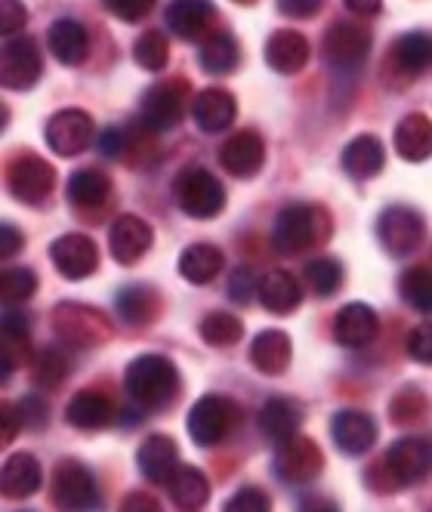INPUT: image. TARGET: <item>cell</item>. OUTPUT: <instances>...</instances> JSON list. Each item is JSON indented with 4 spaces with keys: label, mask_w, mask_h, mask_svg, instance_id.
<instances>
[{
    "label": "cell",
    "mask_w": 432,
    "mask_h": 512,
    "mask_svg": "<svg viewBox=\"0 0 432 512\" xmlns=\"http://www.w3.org/2000/svg\"><path fill=\"white\" fill-rule=\"evenodd\" d=\"M408 355L420 364H429L432 361V331H429V324H420L411 331L408 337Z\"/></svg>",
    "instance_id": "816d5d0a"
},
{
    "label": "cell",
    "mask_w": 432,
    "mask_h": 512,
    "mask_svg": "<svg viewBox=\"0 0 432 512\" xmlns=\"http://www.w3.org/2000/svg\"><path fill=\"white\" fill-rule=\"evenodd\" d=\"M44 71L41 47L34 38H10L7 44H0V87L7 90H28L38 84Z\"/></svg>",
    "instance_id": "5b68a950"
},
{
    "label": "cell",
    "mask_w": 432,
    "mask_h": 512,
    "mask_svg": "<svg viewBox=\"0 0 432 512\" xmlns=\"http://www.w3.org/2000/svg\"><path fill=\"white\" fill-rule=\"evenodd\" d=\"M53 500L62 509H96L99 506V488L93 472L81 460H62L53 472Z\"/></svg>",
    "instance_id": "ba28073f"
},
{
    "label": "cell",
    "mask_w": 432,
    "mask_h": 512,
    "mask_svg": "<svg viewBox=\"0 0 432 512\" xmlns=\"http://www.w3.org/2000/svg\"><path fill=\"white\" fill-rule=\"evenodd\" d=\"M238 59H241V50H238V41L226 31H213L210 38L201 44V68L207 75H232L238 68Z\"/></svg>",
    "instance_id": "e575fe53"
},
{
    "label": "cell",
    "mask_w": 432,
    "mask_h": 512,
    "mask_svg": "<svg viewBox=\"0 0 432 512\" xmlns=\"http://www.w3.org/2000/svg\"><path fill=\"white\" fill-rule=\"evenodd\" d=\"M371 50V31L355 25V22H337L328 28L324 34V44H321V53L331 65H340V68H349V65H358Z\"/></svg>",
    "instance_id": "5bb4252c"
},
{
    "label": "cell",
    "mask_w": 432,
    "mask_h": 512,
    "mask_svg": "<svg viewBox=\"0 0 432 512\" xmlns=\"http://www.w3.org/2000/svg\"><path fill=\"white\" fill-rule=\"evenodd\" d=\"M306 281L318 297H331L343 284V269L337 260H331V256H315V260L306 266Z\"/></svg>",
    "instance_id": "7bdbcfd3"
},
{
    "label": "cell",
    "mask_w": 432,
    "mask_h": 512,
    "mask_svg": "<svg viewBox=\"0 0 432 512\" xmlns=\"http://www.w3.org/2000/svg\"><path fill=\"white\" fill-rule=\"evenodd\" d=\"M47 47L62 65H81L90 53V34L75 19H56L47 31Z\"/></svg>",
    "instance_id": "d4e9b609"
},
{
    "label": "cell",
    "mask_w": 432,
    "mask_h": 512,
    "mask_svg": "<svg viewBox=\"0 0 432 512\" xmlns=\"http://www.w3.org/2000/svg\"><path fill=\"white\" fill-rule=\"evenodd\" d=\"M10 192L25 204H44L56 186V170L38 155H22L7 170Z\"/></svg>",
    "instance_id": "9c48e42d"
},
{
    "label": "cell",
    "mask_w": 432,
    "mask_h": 512,
    "mask_svg": "<svg viewBox=\"0 0 432 512\" xmlns=\"http://www.w3.org/2000/svg\"><path fill=\"white\" fill-rule=\"evenodd\" d=\"M432 59V44H429V34L423 31H411L405 38L395 41L392 47V65L399 68V75L405 78H417L429 68Z\"/></svg>",
    "instance_id": "836d02e7"
},
{
    "label": "cell",
    "mask_w": 432,
    "mask_h": 512,
    "mask_svg": "<svg viewBox=\"0 0 432 512\" xmlns=\"http://www.w3.org/2000/svg\"><path fill=\"white\" fill-rule=\"evenodd\" d=\"M226 512H272V500L263 488L247 485L235 491V497L226 503Z\"/></svg>",
    "instance_id": "bcb514c9"
},
{
    "label": "cell",
    "mask_w": 432,
    "mask_h": 512,
    "mask_svg": "<svg viewBox=\"0 0 432 512\" xmlns=\"http://www.w3.org/2000/svg\"><path fill=\"white\" fill-rule=\"evenodd\" d=\"M0 349H4L16 364L25 361V352H28V318L22 312L0 315Z\"/></svg>",
    "instance_id": "ab89813d"
},
{
    "label": "cell",
    "mask_w": 432,
    "mask_h": 512,
    "mask_svg": "<svg viewBox=\"0 0 432 512\" xmlns=\"http://www.w3.org/2000/svg\"><path fill=\"white\" fill-rule=\"evenodd\" d=\"M254 287H257L254 272H250L247 266H238V269L232 272V278H229V300L247 303L250 297H254Z\"/></svg>",
    "instance_id": "f907efd6"
},
{
    "label": "cell",
    "mask_w": 432,
    "mask_h": 512,
    "mask_svg": "<svg viewBox=\"0 0 432 512\" xmlns=\"http://www.w3.org/2000/svg\"><path fill=\"white\" fill-rule=\"evenodd\" d=\"M16 368H19V364H16L4 349H0V386H4V383L13 377V371H16Z\"/></svg>",
    "instance_id": "91938a15"
},
{
    "label": "cell",
    "mask_w": 432,
    "mask_h": 512,
    "mask_svg": "<svg viewBox=\"0 0 432 512\" xmlns=\"http://www.w3.org/2000/svg\"><path fill=\"white\" fill-rule=\"evenodd\" d=\"M44 133H47V145L56 155L75 158L93 145L96 127H93V118L87 112H81V108H62V112H56L47 121Z\"/></svg>",
    "instance_id": "52a82bcc"
},
{
    "label": "cell",
    "mask_w": 432,
    "mask_h": 512,
    "mask_svg": "<svg viewBox=\"0 0 432 512\" xmlns=\"http://www.w3.org/2000/svg\"><path fill=\"white\" fill-rule=\"evenodd\" d=\"M377 238L392 256H411L420 247L423 223L411 207H389L377 219Z\"/></svg>",
    "instance_id": "30bf717a"
},
{
    "label": "cell",
    "mask_w": 432,
    "mask_h": 512,
    "mask_svg": "<svg viewBox=\"0 0 432 512\" xmlns=\"http://www.w3.org/2000/svg\"><path fill=\"white\" fill-rule=\"evenodd\" d=\"M395 152L405 161H426L432 152V124L426 115H408L395 127Z\"/></svg>",
    "instance_id": "1f68e13d"
},
{
    "label": "cell",
    "mask_w": 432,
    "mask_h": 512,
    "mask_svg": "<svg viewBox=\"0 0 432 512\" xmlns=\"http://www.w3.org/2000/svg\"><path fill=\"white\" fill-rule=\"evenodd\" d=\"M19 417H16V408H10V405H0V448L4 445H10L13 438L19 435Z\"/></svg>",
    "instance_id": "11a10c76"
},
{
    "label": "cell",
    "mask_w": 432,
    "mask_h": 512,
    "mask_svg": "<svg viewBox=\"0 0 432 512\" xmlns=\"http://www.w3.org/2000/svg\"><path fill=\"white\" fill-rule=\"evenodd\" d=\"M241 337H244V324H241V318L232 315V312H210V315L201 321V340H204L207 346L226 349V346H235Z\"/></svg>",
    "instance_id": "74e56055"
},
{
    "label": "cell",
    "mask_w": 432,
    "mask_h": 512,
    "mask_svg": "<svg viewBox=\"0 0 432 512\" xmlns=\"http://www.w3.org/2000/svg\"><path fill=\"white\" fill-rule=\"evenodd\" d=\"M321 4L324 0H278V10L294 19H312L321 10Z\"/></svg>",
    "instance_id": "f5cc1de1"
},
{
    "label": "cell",
    "mask_w": 432,
    "mask_h": 512,
    "mask_svg": "<svg viewBox=\"0 0 432 512\" xmlns=\"http://www.w3.org/2000/svg\"><path fill=\"white\" fill-rule=\"evenodd\" d=\"M300 300H303V287L291 272L272 269L260 278V303L272 315H291L300 306Z\"/></svg>",
    "instance_id": "4316f807"
},
{
    "label": "cell",
    "mask_w": 432,
    "mask_h": 512,
    "mask_svg": "<svg viewBox=\"0 0 432 512\" xmlns=\"http://www.w3.org/2000/svg\"><path fill=\"white\" fill-rule=\"evenodd\" d=\"M420 414H423V395H420V389L408 386V389H402L399 395L392 398L389 417H392L395 423L408 426V423H414V420H417Z\"/></svg>",
    "instance_id": "f6af8a7d"
},
{
    "label": "cell",
    "mask_w": 432,
    "mask_h": 512,
    "mask_svg": "<svg viewBox=\"0 0 432 512\" xmlns=\"http://www.w3.org/2000/svg\"><path fill=\"white\" fill-rule=\"evenodd\" d=\"M380 331V318L371 306L365 303H349L340 309L337 321H334V337L340 346L346 349H362L368 346Z\"/></svg>",
    "instance_id": "ffe728a7"
},
{
    "label": "cell",
    "mask_w": 432,
    "mask_h": 512,
    "mask_svg": "<svg viewBox=\"0 0 432 512\" xmlns=\"http://www.w3.org/2000/svg\"><path fill=\"white\" fill-rule=\"evenodd\" d=\"M158 294L146 284H133V287H124L118 294V315L127 321V324H149L155 315H158Z\"/></svg>",
    "instance_id": "8d00e7d4"
},
{
    "label": "cell",
    "mask_w": 432,
    "mask_h": 512,
    "mask_svg": "<svg viewBox=\"0 0 432 512\" xmlns=\"http://www.w3.org/2000/svg\"><path fill=\"white\" fill-rule=\"evenodd\" d=\"M331 235V219L321 207L312 204H291L275 219L272 244L278 253H303L324 244Z\"/></svg>",
    "instance_id": "7a4b0ae2"
},
{
    "label": "cell",
    "mask_w": 432,
    "mask_h": 512,
    "mask_svg": "<svg viewBox=\"0 0 432 512\" xmlns=\"http://www.w3.org/2000/svg\"><path fill=\"white\" fill-rule=\"evenodd\" d=\"M28 22V10L22 0H0V38H13Z\"/></svg>",
    "instance_id": "681fc988"
},
{
    "label": "cell",
    "mask_w": 432,
    "mask_h": 512,
    "mask_svg": "<svg viewBox=\"0 0 432 512\" xmlns=\"http://www.w3.org/2000/svg\"><path fill=\"white\" fill-rule=\"evenodd\" d=\"M118 512H161V503L146 491H133V494L124 497Z\"/></svg>",
    "instance_id": "db71d44e"
},
{
    "label": "cell",
    "mask_w": 432,
    "mask_h": 512,
    "mask_svg": "<svg viewBox=\"0 0 432 512\" xmlns=\"http://www.w3.org/2000/svg\"><path fill=\"white\" fill-rule=\"evenodd\" d=\"M127 395L142 408H164L179 392V374L164 355H139L127 364L124 374Z\"/></svg>",
    "instance_id": "6da1fadb"
},
{
    "label": "cell",
    "mask_w": 432,
    "mask_h": 512,
    "mask_svg": "<svg viewBox=\"0 0 432 512\" xmlns=\"http://www.w3.org/2000/svg\"><path fill=\"white\" fill-rule=\"evenodd\" d=\"M291 337H287L284 331H263L254 346H250V361H254V368L260 374H284L287 371V364H291Z\"/></svg>",
    "instance_id": "f546056e"
},
{
    "label": "cell",
    "mask_w": 432,
    "mask_h": 512,
    "mask_svg": "<svg viewBox=\"0 0 432 512\" xmlns=\"http://www.w3.org/2000/svg\"><path fill=\"white\" fill-rule=\"evenodd\" d=\"M44 485V472L34 454H10L7 463L0 466V494L10 500H25L31 494H38Z\"/></svg>",
    "instance_id": "ac0fdd59"
},
{
    "label": "cell",
    "mask_w": 432,
    "mask_h": 512,
    "mask_svg": "<svg viewBox=\"0 0 432 512\" xmlns=\"http://www.w3.org/2000/svg\"><path fill=\"white\" fill-rule=\"evenodd\" d=\"M321 466H324V457H321V451H318V445L312 442V438L294 435V438H287V442L278 445L275 472L281 475L284 482H291V485L312 482L315 475L321 472Z\"/></svg>",
    "instance_id": "8fae6325"
},
{
    "label": "cell",
    "mask_w": 432,
    "mask_h": 512,
    "mask_svg": "<svg viewBox=\"0 0 432 512\" xmlns=\"http://www.w3.org/2000/svg\"><path fill=\"white\" fill-rule=\"evenodd\" d=\"M53 327L56 334L75 349H90L105 340H112L115 327L99 309L84 306V303H62L53 312Z\"/></svg>",
    "instance_id": "3957f363"
},
{
    "label": "cell",
    "mask_w": 432,
    "mask_h": 512,
    "mask_svg": "<svg viewBox=\"0 0 432 512\" xmlns=\"http://www.w3.org/2000/svg\"><path fill=\"white\" fill-rule=\"evenodd\" d=\"M50 260L59 269V275L81 281L96 272L99 266V250L87 235H62L50 244Z\"/></svg>",
    "instance_id": "9a60e30c"
},
{
    "label": "cell",
    "mask_w": 432,
    "mask_h": 512,
    "mask_svg": "<svg viewBox=\"0 0 432 512\" xmlns=\"http://www.w3.org/2000/svg\"><path fill=\"white\" fill-rule=\"evenodd\" d=\"M16 417H19V426L22 429H44L47 426V401L38 398V395H25L19 405H16Z\"/></svg>",
    "instance_id": "7dc6e473"
},
{
    "label": "cell",
    "mask_w": 432,
    "mask_h": 512,
    "mask_svg": "<svg viewBox=\"0 0 432 512\" xmlns=\"http://www.w3.org/2000/svg\"><path fill=\"white\" fill-rule=\"evenodd\" d=\"M108 195H112V182H108V176L102 170H78L71 173L68 179V201L75 207H99L108 201Z\"/></svg>",
    "instance_id": "d590c367"
},
{
    "label": "cell",
    "mask_w": 432,
    "mask_h": 512,
    "mask_svg": "<svg viewBox=\"0 0 432 512\" xmlns=\"http://www.w3.org/2000/svg\"><path fill=\"white\" fill-rule=\"evenodd\" d=\"M7 124H10V112H7V105H4V102H0V133H4V130H7Z\"/></svg>",
    "instance_id": "94428289"
},
{
    "label": "cell",
    "mask_w": 432,
    "mask_h": 512,
    "mask_svg": "<svg viewBox=\"0 0 432 512\" xmlns=\"http://www.w3.org/2000/svg\"><path fill=\"white\" fill-rule=\"evenodd\" d=\"M312 512H337V509H331V506H324V509H312Z\"/></svg>",
    "instance_id": "6125c7cd"
},
{
    "label": "cell",
    "mask_w": 432,
    "mask_h": 512,
    "mask_svg": "<svg viewBox=\"0 0 432 512\" xmlns=\"http://www.w3.org/2000/svg\"><path fill=\"white\" fill-rule=\"evenodd\" d=\"M22 232L13 229V226H4L0 223V260H10V256H16L22 250Z\"/></svg>",
    "instance_id": "9f6ffc18"
},
{
    "label": "cell",
    "mask_w": 432,
    "mask_h": 512,
    "mask_svg": "<svg viewBox=\"0 0 432 512\" xmlns=\"http://www.w3.org/2000/svg\"><path fill=\"white\" fill-rule=\"evenodd\" d=\"M102 152L105 155H112V158H121L124 155V133L121 130H105L102 133Z\"/></svg>",
    "instance_id": "6f0895ef"
},
{
    "label": "cell",
    "mask_w": 432,
    "mask_h": 512,
    "mask_svg": "<svg viewBox=\"0 0 432 512\" xmlns=\"http://www.w3.org/2000/svg\"><path fill=\"white\" fill-rule=\"evenodd\" d=\"M235 423V405L229 398L223 395H204L198 398L192 411H189V435H192V442L201 445V448H213V445H220L223 438L229 435Z\"/></svg>",
    "instance_id": "8992f818"
},
{
    "label": "cell",
    "mask_w": 432,
    "mask_h": 512,
    "mask_svg": "<svg viewBox=\"0 0 432 512\" xmlns=\"http://www.w3.org/2000/svg\"><path fill=\"white\" fill-rule=\"evenodd\" d=\"M346 7L358 16H374V13H380L383 0H346Z\"/></svg>",
    "instance_id": "680465c9"
},
{
    "label": "cell",
    "mask_w": 432,
    "mask_h": 512,
    "mask_svg": "<svg viewBox=\"0 0 432 512\" xmlns=\"http://www.w3.org/2000/svg\"><path fill=\"white\" fill-rule=\"evenodd\" d=\"M139 469L146 475L149 482H158L164 485L170 479V472L179 466V451H176V442L167 435H149L146 442L139 448Z\"/></svg>",
    "instance_id": "f1b7e54d"
},
{
    "label": "cell",
    "mask_w": 432,
    "mask_h": 512,
    "mask_svg": "<svg viewBox=\"0 0 432 512\" xmlns=\"http://www.w3.org/2000/svg\"><path fill=\"white\" fill-rule=\"evenodd\" d=\"M220 164L241 179L257 176L266 164V145L260 139V133L254 130H241L235 136H229L220 149Z\"/></svg>",
    "instance_id": "e0dca14e"
},
{
    "label": "cell",
    "mask_w": 432,
    "mask_h": 512,
    "mask_svg": "<svg viewBox=\"0 0 432 512\" xmlns=\"http://www.w3.org/2000/svg\"><path fill=\"white\" fill-rule=\"evenodd\" d=\"M309 53L312 47L300 31L281 28L266 41V62L278 75H297V71H303L309 62Z\"/></svg>",
    "instance_id": "cb8c5ba5"
},
{
    "label": "cell",
    "mask_w": 432,
    "mask_h": 512,
    "mask_svg": "<svg viewBox=\"0 0 432 512\" xmlns=\"http://www.w3.org/2000/svg\"><path fill=\"white\" fill-rule=\"evenodd\" d=\"M223 269V250L213 244H192L179 256V275L192 284H210Z\"/></svg>",
    "instance_id": "d6a6232c"
},
{
    "label": "cell",
    "mask_w": 432,
    "mask_h": 512,
    "mask_svg": "<svg viewBox=\"0 0 432 512\" xmlns=\"http://www.w3.org/2000/svg\"><path fill=\"white\" fill-rule=\"evenodd\" d=\"M186 112V87L183 81L173 84H155L146 96H142V124L155 133L173 130L183 121Z\"/></svg>",
    "instance_id": "4fadbf2b"
},
{
    "label": "cell",
    "mask_w": 432,
    "mask_h": 512,
    "mask_svg": "<svg viewBox=\"0 0 432 512\" xmlns=\"http://www.w3.org/2000/svg\"><path fill=\"white\" fill-rule=\"evenodd\" d=\"M300 426H303V411L284 395H272L260 411V429L275 445L300 435Z\"/></svg>",
    "instance_id": "484cf974"
},
{
    "label": "cell",
    "mask_w": 432,
    "mask_h": 512,
    "mask_svg": "<svg viewBox=\"0 0 432 512\" xmlns=\"http://www.w3.org/2000/svg\"><path fill=\"white\" fill-rule=\"evenodd\" d=\"M235 115H238L235 96L220 87H207L192 99V118L204 133H220V130L232 127Z\"/></svg>",
    "instance_id": "603a6c76"
},
{
    "label": "cell",
    "mask_w": 432,
    "mask_h": 512,
    "mask_svg": "<svg viewBox=\"0 0 432 512\" xmlns=\"http://www.w3.org/2000/svg\"><path fill=\"white\" fill-rule=\"evenodd\" d=\"M133 56H136V62H139L142 68H146V71H164L167 62H170L167 34H161V31H146L142 38H136Z\"/></svg>",
    "instance_id": "60d3db41"
},
{
    "label": "cell",
    "mask_w": 432,
    "mask_h": 512,
    "mask_svg": "<svg viewBox=\"0 0 432 512\" xmlns=\"http://www.w3.org/2000/svg\"><path fill=\"white\" fill-rule=\"evenodd\" d=\"M216 10L210 0H173L167 7V28L183 41H201L210 34Z\"/></svg>",
    "instance_id": "44dd1931"
},
{
    "label": "cell",
    "mask_w": 432,
    "mask_h": 512,
    "mask_svg": "<svg viewBox=\"0 0 432 512\" xmlns=\"http://www.w3.org/2000/svg\"><path fill=\"white\" fill-rule=\"evenodd\" d=\"M164 485L170 491V500L183 509H198L210 497V482L198 466H176Z\"/></svg>",
    "instance_id": "4dcf8cb0"
},
{
    "label": "cell",
    "mask_w": 432,
    "mask_h": 512,
    "mask_svg": "<svg viewBox=\"0 0 432 512\" xmlns=\"http://www.w3.org/2000/svg\"><path fill=\"white\" fill-rule=\"evenodd\" d=\"M105 10L118 16L121 22H139V19H146L158 0H102Z\"/></svg>",
    "instance_id": "c3c4849f"
},
{
    "label": "cell",
    "mask_w": 432,
    "mask_h": 512,
    "mask_svg": "<svg viewBox=\"0 0 432 512\" xmlns=\"http://www.w3.org/2000/svg\"><path fill=\"white\" fill-rule=\"evenodd\" d=\"M241 4H254V0H241Z\"/></svg>",
    "instance_id": "be15d7a7"
},
{
    "label": "cell",
    "mask_w": 432,
    "mask_h": 512,
    "mask_svg": "<svg viewBox=\"0 0 432 512\" xmlns=\"http://www.w3.org/2000/svg\"><path fill=\"white\" fill-rule=\"evenodd\" d=\"M331 435H334V445L349 454V457H362L374 448L377 442V426L368 414L362 411H340L331 420Z\"/></svg>",
    "instance_id": "d6986e66"
},
{
    "label": "cell",
    "mask_w": 432,
    "mask_h": 512,
    "mask_svg": "<svg viewBox=\"0 0 432 512\" xmlns=\"http://www.w3.org/2000/svg\"><path fill=\"white\" fill-rule=\"evenodd\" d=\"M108 247H112V256L121 266H133L152 247V226L146 223V219L124 213L112 223V232H108Z\"/></svg>",
    "instance_id": "2e32d148"
},
{
    "label": "cell",
    "mask_w": 432,
    "mask_h": 512,
    "mask_svg": "<svg viewBox=\"0 0 432 512\" xmlns=\"http://www.w3.org/2000/svg\"><path fill=\"white\" fill-rule=\"evenodd\" d=\"M402 300L417 309V312H429L432 306V275H429V266H414L402 275Z\"/></svg>",
    "instance_id": "b9f144b4"
},
{
    "label": "cell",
    "mask_w": 432,
    "mask_h": 512,
    "mask_svg": "<svg viewBox=\"0 0 432 512\" xmlns=\"http://www.w3.org/2000/svg\"><path fill=\"white\" fill-rule=\"evenodd\" d=\"M115 417H118L115 401H112V398H105L102 392H93V389H81V392L71 395L68 411H65V420H68L71 426L84 429V432L112 426Z\"/></svg>",
    "instance_id": "7402d4cb"
},
{
    "label": "cell",
    "mask_w": 432,
    "mask_h": 512,
    "mask_svg": "<svg viewBox=\"0 0 432 512\" xmlns=\"http://www.w3.org/2000/svg\"><path fill=\"white\" fill-rule=\"evenodd\" d=\"M34 290H38V278H34L31 269L0 272V303L4 306H19V303L31 300Z\"/></svg>",
    "instance_id": "ee69618b"
},
{
    "label": "cell",
    "mask_w": 432,
    "mask_h": 512,
    "mask_svg": "<svg viewBox=\"0 0 432 512\" xmlns=\"http://www.w3.org/2000/svg\"><path fill=\"white\" fill-rule=\"evenodd\" d=\"M340 161H343V170H346L352 179H371V176H377V173L383 170V164H386V149H383V142H380L377 136L365 133V136H355V139L346 145L343 155H340Z\"/></svg>",
    "instance_id": "83f0119b"
},
{
    "label": "cell",
    "mask_w": 432,
    "mask_h": 512,
    "mask_svg": "<svg viewBox=\"0 0 432 512\" xmlns=\"http://www.w3.org/2000/svg\"><path fill=\"white\" fill-rule=\"evenodd\" d=\"M31 371H34V380H38L41 386L56 389V386L68 377V371H71V358H68L65 349L47 346V349H41L38 355H34Z\"/></svg>",
    "instance_id": "f35d334b"
},
{
    "label": "cell",
    "mask_w": 432,
    "mask_h": 512,
    "mask_svg": "<svg viewBox=\"0 0 432 512\" xmlns=\"http://www.w3.org/2000/svg\"><path fill=\"white\" fill-rule=\"evenodd\" d=\"M176 201L195 219H213L226 207V189L210 170L192 167L176 179Z\"/></svg>",
    "instance_id": "277c9868"
},
{
    "label": "cell",
    "mask_w": 432,
    "mask_h": 512,
    "mask_svg": "<svg viewBox=\"0 0 432 512\" xmlns=\"http://www.w3.org/2000/svg\"><path fill=\"white\" fill-rule=\"evenodd\" d=\"M392 482L405 488V485H417L426 479L429 472V442L420 435H408V438H399L395 445H389L386 457H383Z\"/></svg>",
    "instance_id": "7c38bea8"
}]
</instances>
